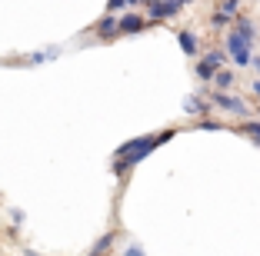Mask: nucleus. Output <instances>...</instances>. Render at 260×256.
<instances>
[{
	"label": "nucleus",
	"instance_id": "9",
	"mask_svg": "<svg viewBox=\"0 0 260 256\" xmlns=\"http://www.w3.org/2000/svg\"><path fill=\"white\" fill-rule=\"evenodd\" d=\"M57 47H47V50H37V53H30V57H23V63H30V67H40V63H47V60H54L57 57Z\"/></svg>",
	"mask_w": 260,
	"mask_h": 256
},
{
	"label": "nucleus",
	"instance_id": "18",
	"mask_svg": "<svg viewBox=\"0 0 260 256\" xmlns=\"http://www.w3.org/2000/svg\"><path fill=\"white\" fill-rule=\"evenodd\" d=\"M234 20V17H227V14H220V10H217L214 17H210V23H214V27H223V23H230Z\"/></svg>",
	"mask_w": 260,
	"mask_h": 256
},
{
	"label": "nucleus",
	"instance_id": "24",
	"mask_svg": "<svg viewBox=\"0 0 260 256\" xmlns=\"http://www.w3.org/2000/svg\"><path fill=\"white\" fill-rule=\"evenodd\" d=\"M140 4H144V0H127V7H140Z\"/></svg>",
	"mask_w": 260,
	"mask_h": 256
},
{
	"label": "nucleus",
	"instance_id": "15",
	"mask_svg": "<svg viewBox=\"0 0 260 256\" xmlns=\"http://www.w3.org/2000/svg\"><path fill=\"white\" fill-rule=\"evenodd\" d=\"M237 7H240V0H223V4H220V14L237 17Z\"/></svg>",
	"mask_w": 260,
	"mask_h": 256
},
{
	"label": "nucleus",
	"instance_id": "22",
	"mask_svg": "<svg viewBox=\"0 0 260 256\" xmlns=\"http://www.w3.org/2000/svg\"><path fill=\"white\" fill-rule=\"evenodd\" d=\"M250 93H253V97H257V100H260V80H253V87H250Z\"/></svg>",
	"mask_w": 260,
	"mask_h": 256
},
{
	"label": "nucleus",
	"instance_id": "19",
	"mask_svg": "<svg viewBox=\"0 0 260 256\" xmlns=\"http://www.w3.org/2000/svg\"><path fill=\"white\" fill-rule=\"evenodd\" d=\"M197 127L200 130H223V123H217V120H197Z\"/></svg>",
	"mask_w": 260,
	"mask_h": 256
},
{
	"label": "nucleus",
	"instance_id": "16",
	"mask_svg": "<svg viewBox=\"0 0 260 256\" xmlns=\"http://www.w3.org/2000/svg\"><path fill=\"white\" fill-rule=\"evenodd\" d=\"M120 10H127V0H107V14L120 17Z\"/></svg>",
	"mask_w": 260,
	"mask_h": 256
},
{
	"label": "nucleus",
	"instance_id": "20",
	"mask_svg": "<svg viewBox=\"0 0 260 256\" xmlns=\"http://www.w3.org/2000/svg\"><path fill=\"white\" fill-rule=\"evenodd\" d=\"M123 256H147V253H144V249H140V246H137V243H130V246H127V249H123Z\"/></svg>",
	"mask_w": 260,
	"mask_h": 256
},
{
	"label": "nucleus",
	"instance_id": "26",
	"mask_svg": "<svg viewBox=\"0 0 260 256\" xmlns=\"http://www.w3.org/2000/svg\"><path fill=\"white\" fill-rule=\"evenodd\" d=\"M90 256H107V253H90Z\"/></svg>",
	"mask_w": 260,
	"mask_h": 256
},
{
	"label": "nucleus",
	"instance_id": "1",
	"mask_svg": "<svg viewBox=\"0 0 260 256\" xmlns=\"http://www.w3.org/2000/svg\"><path fill=\"white\" fill-rule=\"evenodd\" d=\"M174 140V130H160V133H150V136H134L127 143H120L114 150V176H127L140 160H147L160 143Z\"/></svg>",
	"mask_w": 260,
	"mask_h": 256
},
{
	"label": "nucleus",
	"instance_id": "8",
	"mask_svg": "<svg viewBox=\"0 0 260 256\" xmlns=\"http://www.w3.org/2000/svg\"><path fill=\"white\" fill-rule=\"evenodd\" d=\"M177 44H180V50H184L187 57H197V50H200L197 37H193L190 30H177Z\"/></svg>",
	"mask_w": 260,
	"mask_h": 256
},
{
	"label": "nucleus",
	"instance_id": "6",
	"mask_svg": "<svg viewBox=\"0 0 260 256\" xmlns=\"http://www.w3.org/2000/svg\"><path fill=\"white\" fill-rule=\"evenodd\" d=\"M93 33H97V40H117L120 37V33H117V17L104 14L97 23H93Z\"/></svg>",
	"mask_w": 260,
	"mask_h": 256
},
{
	"label": "nucleus",
	"instance_id": "4",
	"mask_svg": "<svg viewBox=\"0 0 260 256\" xmlns=\"http://www.w3.org/2000/svg\"><path fill=\"white\" fill-rule=\"evenodd\" d=\"M147 27H150V20H147L144 14H120V17H117V33H120V37L144 33Z\"/></svg>",
	"mask_w": 260,
	"mask_h": 256
},
{
	"label": "nucleus",
	"instance_id": "10",
	"mask_svg": "<svg viewBox=\"0 0 260 256\" xmlns=\"http://www.w3.org/2000/svg\"><path fill=\"white\" fill-rule=\"evenodd\" d=\"M234 80H237V77L230 74V70H217V74H214V80H210V83L217 87V93H227L230 87H234Z\"/></svg>",
	"mask_w": 260,
	"mask_h": 256
},
{
	"label": "nucleus",
	"instance_id": "3",
	"mask_svg": "<svg viewBox=\"0 0 260 256\" xmlns=\"http://www.w3.org/2000/svg\"><path fill=\"white\" fill-rule=\"evenodd\" d=\"M187 4H190V0H147V20H170V17H177L180 14V10L187 7Z\"/></svg>",
	"mask_w": 260,
	"mask_h": 256
},
{
	"label": "nucleus",
	"instance_id": "13",
	"mask_svg": "<svg viewBox=\"0 0 260 256\" xmlns=\"http://www.w3.org/2000/svg\"><path fill=\"white\" fill-rule=\"evenodd\" d=\"M114 240H117V233H104L97 243H93V249H90V253H107V249H110V243H114Z\"/></svg>",
	"mask_w": 260,
	"mask_h": 256
},
{
	"label": "nucleus",
	"instance_id": "5",
	"mask_svg": "<svg viewBox=\"0 0 260 256\" xmlns=\"http://www.w3.org/2000/svg\"><path fill=\"white\" fill-rule=\"evenodd\" d=\"M210 103L214 106H220V110H230V113H237V117H247V113H250V106L244 103V100H237L234 97V93H217V90H210Z\"/></svg>",
	"mask_w": 260,
	"mask_h": 256
},
{
	"label": "nucleus",
	"instance_id": "17",
	"mask_svg": "<svg viewBox=\"0 0 260 256\" xmlns=\"http://www.w3.org/2000/svg\"><path fill=\"white\" fill-rule=\"evenodd\" d=\"M204 60H210V63L217 67V63H223V60H227V53H223V50H210V53L204 57Z\"/></svg>",
	"mask_w": 260,
	"mask_h": 256
},
{
	"label": "nucleus",
	"instance_id": "7",
	"mask_svg": "<svg viewBox=\"0 0 260 256\" xmlns=\"http://www.w3.org/2000/svg\"><path fill=\"white\" fill-rule=\"evenodd\" d=\"M234 30H237L244 40H250V44L257 40V23H253L250 17H244V14H237V17H234Z\"/></svg>",
	"mask_w": 260,
	"mask_h": 256
},
{
	"label": "nucleus",
	"instance_id": "25",
	"mask_svg": "<svg viewBox=\"0 0 260 256\" xmlns=\"http://www.w3.org/2000/svg\"><path fill=\"white\" fill-rule=\"evenodd\" d=\"M23 256H40V253H34V249H23Z\"/></svg>",
	"mask_w": 260,
	"mask_h": 256
},
{
	"label": "nucleus",
	"instance_id": "11",
	"mask_svg": "<svg viewBox=\"0 0 260 256\" xmlns=\"http://www.w3.org/2000/svg\"><path fill=\"white\" fill-rule=\"evenodd\" d=\"M184 110L187 113H200V117H204V113H207V100L204 97H187L184 100Z\"/></svg>",
	"mask_w": 260,
	"mask_h": 256
},
{
	"label": "nucleus",
	"instance_id": "27",
	"mask_svg": "<svg viewBox=\"0 0 260 256\" xmlns=\"http://www.w3.org/2000/svg\"><path fill=\"white\" fill-rule=\"evenodd\" d=\"M257 113H260V110H257Z\"/></svg>",
	"mask_w": 260,
	"mask_h": 256
},
{
	"label": "nucleus",
	"instance_id": "14",
	"mask_svg": "<svg viewBox=\"0 0 260 256\" xmlns=\"http://www.w3.org/2000/svg\"><path fill=\"white\" fill-rule=\"evenodd\" d=\"M240 133H247V136H253V140H260V120H247V123H240Z\"/></svg>",
	"mask_w": 260,
	"mask_h": 256
},
{
	"label": "nucleus",
	"instance_id": "12",
	"mask_svg": "<svg viewBox=\"0 0 260 256\" xmlns=\"http://www.w3.org/2000/svg\"><path fill=\"white\" fill-rule=\"evenodd\" d=\"M214 74H217V67H214L210 60H200V63H197V77H200L204 83H210V80H214Z\"/></svg>",
	"mask_w": 260,
	"mask_h": 256
},
{
	"label": "nucleus",
	"instance_id": "23",
	"mask_svg": "<svg viewBox=\"0 0 260 256\" xmlns=\"http://www.w3.org/2000/svg\"><path fill=\"white\" fill-rule=\"evenodd\" d=\"M250 63H253V70H257V74H260V57H257V53H253V57H250Z\"/></svg>",
	"mask_w": 260,
	"mask_h": 256
},
{
	"label": "nucleus",
	"instance_id": "2",
	"mask_svg": "<svg viewBox=\"0 0 260 256\" xmlns=\"http://www.w3.org/2000/svg\"><path fill=\"white\" fill-rule=\"evenodd\" d=\"M227 57L237 67H250V57H253V44L244 40L237 30H227Z\"/></svg>",
	"mask_w": 260,
	"mask_h": 256
},
{
	"label": "nucleus",
	"instance_id": "21",
	"mask_svg": "<svg viewBox=\"0 0 260 256\" xmlns=\"http://www.w3.org/2000/svg\"><path fill=\"white\" fill-rule=\"evenodd\" d=\"M10 220H14V230L23 223V210H10Z\"/></svg>",
	"mask_w": 260,
	"mask_h": 256
}]
</instances>
